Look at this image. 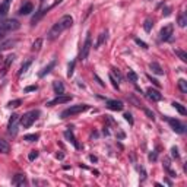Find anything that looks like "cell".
<instances>
[{
    "instance_id": "cell-22",
    "label": "cell",
    "mask_w": 187,
    "mask_h": 187,
    "mask_svg": "<svg viewBox=\"0 0 187 187\" xmlns=\"http://www.w3.org/2000/svg\"><path fill=\"white\" fill-rule=\"evenodd\" d=\"M107 35H108V32H107V31H105V32H103V34H100L98 41H97V44H95V48H100V47L107 41Z\"/></svg>"
},
{
    "instance_id": "cell-39",
    "label": "cell",
    "mask_w": 187,
    "mask_h": 187,
    "mask_svg": "<svg viewBox=\"0 0 187 187\" xmlns=\"http://www.w3.org/2000/svg\"><path fill=\"white\" fill-rule=\"evenodd\" d=\"M143 111H145V114H146L151 120H155V114H154V111H151V110H148V108H143Z\"/></svg>"
},
{
    "instance_id": "cell-26",
    "label": "cell",
    "mask_w": 187,
    "mask_h": 187,
    "mask_svg": "<svg viewBox=\"0 0 187 187\" xmlns=\"http://www.w3.org/2000/svg\"><path fill=\"white\" fill-rule=\"evenodd\" d=\"M174 53H175V56H178V59H180L181 61L187 63V53H186V51H183V50H178V48H175V50H174Z\"/></svg>"
},
{
    "instance_id": "cell-24",
    "label": "cell",
    "mask_w": 187,
    "mask_h": 187,
    "mask_svg": "<svg viewBox=\"0 0 187 187\" xmlns=\"http://www.w3.org/2000/svg\"><path fill=\"white\" fill-rule=\"evenodd\" d=\"M171 105H172V107H174V108H175V110H177V111H178L181 116H186V114H187V110H186V108H184V105H181L180 103H175V101H174Z\"/></svg>"
},
{
    "instance_id": "cell-4",
    "label": "cell",
    "mask_w": 187,
    "mask_h": 187,
    "mask_svg": "<svg viewBox=\"0 0 187 187\" xmlns=\"http://www.w3.org/2000/svg\"><path fill=\"white\" fill-rule=\"evenodd\" d=\"M38 116H40V111H38V110L25 113V114L21 117V126H22L24 129H29V127L34 124V121L38 119Z\"/></svg>"
},
{
    "instance_id": "cell-48",
    "label": "cell",
    "mask_w": 187,
    "mask_h": 187,
    "mask_svg": "<svg viewBox=\"0 0 187 187\" xmlns=\"http://www.w3.org/2000/svg\"><path fill=\"white\" fill-rule=\"evenodd\" d=\"M89 159H91L92 162H97V161H98V158H97V156H93V155H91V156H89Z\"/></svg>"
},
{
    "instance_id": "cell-9",
    "label": "cell",
    "mask_w": 187,
    "mask_h": 187,
    "mask_svg": "<svg viewBox=\"0 0 187 187\" xmlns=\"http://www.w3.org/2000/svg\"><path fill=\"white\" fill-rule=\"evenodd\" d=\"M69 101H72V95H63V93H61V95H57L54 100L48 101L47 103V107H54L57 104H66Z\"/></svg>"
},
{
    "instance_id": "cell-28",
    "label": "cell",
    "mask_w": 187,
    "mask_h": 187,
    "mask_svg": "<svg viewBox=\"0 0 187 187\" xmlns=\"http://www.w3.org/2000/svg\"><path fill=\"white\" fill-rule=\"evenodd\" d=\"M152 28H154V21L152 19H145V22H143V29L146 31V32H151L152 31Z\"/></svg>"
},
{
    "instance_id": "cell-43",
    "label": "cell",
    "mask_w": 187,
    "mask_h": 187,
    "mask_svg": "<svg viewBox=\"0 0 187 187\" xmlns=\"http://www.w3.org/2000/svg\"><path fill=\"white\" fill-rule=\"evenodd\" d=\"M38 89V86L37 85H32V86H27L25 88V92H31V91H37Z\"/></svg>"
},
{
    "instance_id": "cell-16",
    "label": "cell",
    "mask_w": 187,
    "mask_h": 187,
    "mask_svg": "<svg viewBox=\"0 0 187 187\" xmlns=\"http://www.w3.org/2000/svg\"><path fill=\"white\" fill-rule=\"evenodd\" d=\"M54 66H56V60H53L51 63H48V64H47V66H45V67L38 73V76H40V77H44L45 75H48V73L51 72V69H54Z\"/></svg>"
},
{
    "instance_id": "cell-11",
    "label": "cell",
    "mask_w": 187,
    "mask_h": 187,
    "mask_svg": "<svg viewBox=\"0 0 187 187\" xmlns=\"http://www.w3.org/2000/svg\"><path fill=\"white\" fill-rule=\"evenodd\" d=\"M146 93H148V98L152 100V101H161L162 100V93L154 88H148L146 89Z\"/></svg>"
},
{
    "instance_id": "cell-27",
    "label": "cell",
    "mask_w": 187,
    "mask_h": 187,
    "mask_svg": "<svg viewBox=\"0 0 187 187\" xmlns=\"http://www.w3.org/2000/svg\"><path fill=\"white\" fill-rule=\"evenodd\" d=\"M177 24H178V27H180V28H184V27L187 25V16H186V13H180Z\"/></svg>"
},
{
    "instance_id": "cell-21",
    "label": "cell",
    "mask_w": 187,
    "mask_h": 187,
    "mask_svg": "<svg viewBox=\"0 0 187 187\" xmlns=\"http://www.w3.org/2000/svg\"><path fill=\"white\" fill-rule=\"evenodd\" d=\"M10 152V145L3 140V139H0V154H9Z\"/></svg>"
},
{
    "instance_id": "cell-13",
    "label": "cell",
    "mask_w": 187,
    "mask_h": 187,
    "mask_svg": "<svg viewBox=\"0 0 187 187\" xmlns=\"http://www.w3.org/2000/svg\"><path fill=\"white\" fill-rule=\"evenodd\" d=\"M32 10H34V5L29 3V2H27V3L22 5V8L19 9V15H29Z\"/></svg>"
},
{
    "instance_id": "cell-45",
    "label": "cell",
    "mask_w": 187,
    "mask_h": 187,
    "mask_svg": "<svg viewBox=\"0 0 187 187\" xmlns=\"http://www.w3.org/2000/svg\"><path fill=\"white\" fill-rule=\"evenodd\" d=\"M111 70H113L111 73H113V75H116V76L119 77V80H120V79H121V75H120V72H119L117 69H111Z\"/></svg>"
},
{
    "instance_id": "cell-17",
    "label": "cell",
    "mask_w": 187,
    "mask_h": 187,
    "mask_svg": "<svg viewBox=\"0 0 187 187\" xmlns=\"http://www.w3.org/2000/svg\"><path fill=\"white\" fill-rule=\"evenodd\" d=\"M64 137H66L69 142H72V145H73L76 149H79V143L76 142V139H75V136H73L72 130H66V132H64Z\"/></svg>"
},
{
    "instance_id": "cell-14",
    "label": "cell",
    "mask_w": 187,
    "mask_h": 187,
    "mask_svg": "<svg viewBox=\"0 0 187 187\" xmlns=\"http://www.w3.org/2000/svg\"><path fill=\"white\" fill-rule=\"evenodd\" d=\"M10 2H12V0H3V3L0 5V16H6V15H8Z\"/></svg>"
},
{
    "instance_id": "cell-1",
    "label": "cell",
    "mask_w": 187,
    "mask_h": 187,
    "mask_svg": "<svg viewBox=\"0 0 187 187\" xmlns=\"http://www.w3.org/2000/svg\"><path fill=\"white\" fill-rule=\"evenodd\" d=\"M72 25H73V18H72L70 15H64L59 22H56V24L51 27V29H50L48 34H47V38H48L50 41H54L56 38L60 37V34H61L63 31L69 29Z\"/></svg>"
},
{
    "instance_id": "cell-8",
    "label": "cell",
    "mask_w": 187,
    "mask_h": 187,
    "mask_svg": "<svg viewBox=\"0 0 187 187\" xmlns=\"http://www.w3.org/2000/svg\"><path fill=\"white\" fill-rule=\"evenodd\" d=\"M172 31H174V25H172V24L165 25V27L159 31V40H161V41H171Z\"/></svg>"
},
{
    "instance_id": "cell-33",
    "label": "cell",
    "mask_w": 187,
    "mask_h": 187,
    "mask_svg": "<svg viewBox=\"0 0 187 187\" xmlns=\"http://www.w3.org/2000/svg\"><path fill=\"white\" fill-rule=\"evenodd\" d=\"M38 137H40L38 135H25V136H24V139H25L27 142H37Z\"/></svg>"
},
{
    "instance_id": "cell-29",
    "label": "cell",
    "mask_w": 187,
    "mask_h": 187,
    "mask_svg": "<svg viewBox=\"0 0 187 187\" xmlns=\"http://www.w3.org/2000/svg\"><path fill=\"white\" fill-rule=\"evenodd\" d=\"M127 77H129V80H130V82H133V83H136V82H137V79H139L137 73H136V72H133V70H130V69H129V72H127Z\"/></svg>"
},
{
    "instance_id": "cell-6",
    "label": "cell",
    "mask_w": 187,
    "mask_h": 187,
    "mask_svg": "<svg viewBox=\"0 0 187 187\" xmlns=\"http://www.w3.org/2000/svg\"><path fill=\"white\" fill-rule=\"evenodd\" d=\"M19 121H21V116H18V114H12V116H10L9 124H8V133H9L10 136H16Z\"/></svg>"
},
{
    "instance_id": "cell-7",
    "label": "cell",
    "mask_w": 187,
    "mask_h": 187,
    "mask_svg": "<svg viewBox=\"0 0 187 187\" xmlns=\"http://www.w3.org/2000/svg\"><path fill=\"white\" fill-rule=\"evenodd\" d=\"M164 119L170 123L171 129H172L175 133H178V135L186 133V124H183L180 120H177V119H171V117H164Z\"/></svg>"
},
{
    "instance_id": "cell-31",
    "label": "cell",
    "mask_w": 187,
    "mask_h": 187,
    "mask_svg": "<svg viewBox=\"0 0 187 187\" xmlns=\"http://www.w3.org/2000/svg\"><path fill=\"white\" fill-rule=\"evenodd\" d=\"M178 86H180V89H181L183 93L187 92V82H186V79H180L178 80Z\"/></svg>"
},
{
    "instance_id": "cell-50",
    "label": "cell",
    "mask_w": 187,
    "mask_h": 187,
    "mask_svg": "<svg viewBox=\"0 0 187 187\" xmlns=\"http://www.w3.org/2000/svg\"><path fill=\"white\" fill-rule=\"evenodd\" d=\"M40 2H44V0H40Z\"/></svg>"
},
{
    "instance_id": "cell-42",
    "label": "cell",
    "mask_w": 187,
    "mask_h": 187,
    "mask_svg": "<svg viewBox=\"0 0 187 187\" xmlns=\"http://www.w3.org/2000/svg\"><path fill=\"white\" fill-rule=\"evenodd\" d=\"M170 15H171V8H165V9L162 10V16L167 18V16H170Z\"/></svg>"
},
{
    "instance_id": "cell-5",
    "label": "cell",
    "mask_w": 187,
    "mask_h": 187,
    "mask_svg": "<svg viewBox=\"0 0 187 187\" xmlns=\"http://www.w3.org/2000/svg\"><path fill=\"white\" fill-rule=\"evenodd\" d=\"M91 47H92V40H91V32L86 34V40L82 45V50H80V54H79V60H86L88 56H89V51H91Z\"/></svg>"
},
{
    "instance_id": "cell-40",
    "label": "cell",
    "mask_w": 187,
    "mask_h": 187,
    "mask_svg": "<svg viewBox=\"0 0 187 187\" xmlns=\"http://www.w3.org/2000/svg\"><path fill=\"white\" fill-rule=\"evenodd\" d=\"M148 158H149V161H156V158H158V152H156V151H152V152L148 155Z\"/></svg>"
},
{
    "instance_id": "cell-19",
    "label": "cell",
    "mask_w": 187,
    "mask_h": 187,
    "mask_svg": "<svg viewBox=\"0 0 187 187\" xmlns=\"http://www.w3.org/2000/svg\"><path fill=\"white\" fill-rule=\"evenodd\" d=\"M13 60H15V54H10V56L6 57V60H5V67H3V72H2V76L8 72V69H9V66L13 63Z\"/></svg>"
},
{
    "instance_id": "cell-10",
    "label": "cell",
    "mask_w": 187,
    "mask_h": 187,
    "mask_svg": "<svg viewBox=\"0 0 187 187\" xmlns=\"http://www.w3.org/2000/svg\"><path fill=\"white\" fill-rule=\"evenodd\" d=\"M107 108L111 111H121L124 108V104L117 100H107Z\"/></svg>"
},
{
    "instance_id": "cell-49",
    "label": "cell",
    "mask_w": 187,
    "mask_h": 187,
    "mask_svg": "<svg viewBox=\"0 0 187 187\" xmlns=\"http://www.w3.org/2000/svg\"><path fill=\"white\" fill-rule=\"evenodd\" d=\"M165 183H167L168 186H171V184H172V183H171V180H168V178H165Z\"/></svg>"
},
{
    "instance_id": "cell-3",
    "label": "cell",
    "mask_w": 187,
    "mask_h": 187,
    "mask_svg": "<svg viewBox=\"0 0 187 187\" xmlns=\"http://www.w3.org/2000/svg\"><path fill=\"white\" fill-rule=\"evenodd\" d=\"M88 108H89V105H86V104H76V105H72V107L66 108V110L60 114V119H67V117H72V116L80 114V113L86 111Z\"/></svg>"
},
{
    "instance_id": "cell-34",
    "label": "cell",
    "mask_w": 187,
    "mask_h": 187,
    "mask_svg": "<svg viewBox=\"0 0 187 187\" xmlns=\"http://www.w3.org/2000/svg\"><path fill=\"white\" fill-rule=\"evenodd\" d=\"M108 77H110V82H111V85H113V88L114 89H119V82L116 80V77H114V75H108Z\"/></svg>"
},
{
    "instance_id": "cell-25",
    "label": "cell",
    "mask_w": 187,
    "mask_h": 187,
    "mask_svg": "<svg viewBox=\"0 0 187 187\" xmlns=\"http://www.w3.org/2000/svg\"><path fill=\"white\" fill-rule=\"evenodd\" d=\"M41 47H43V38H37V40L34 41V44H32L31 50L37 53V51H40V50H41Z\"/></svg>"
},
{
    "instance_id": "cell-46",
    "label": "cell",
    "mask_w": 187,
    "mask_h": 187,
    "mask_svg": "<svg viewBox=\"0 0 187 187\" xmlns=\"http://www.w3.org/2000/svg\"><path fill=\"white\" fill-rule=\"evenodd\" d=\"M56 158H57V159H63V158H64V154H63V152H59V154L56 155Z\"/></svg>"
},
{
    "instance_id": "cell-51",
    "label": "cell",
    "mask_w": 187,
    "mask_h": 187,
    "mask_svg": "<svg viewBox=\"0 0 187 187\" xmlns=\"http://www.w3.org/2000/svg\"><path fill=\"white\" fill-rule=\"evenodd\" d=\"M146 2H151V0H146Z\"/></svg>"
},
{
    "instance_id": "cell-35",
    "label": "cell",
    "mask_w": 187,
    "mask_h": 187,
    "mask_svg": "<svg viewBox=\"0 0 187 187\" xmlns=\"http://www.w3.org/2000/svg\"><path fill=\"white\" fill-rule=\"evenodd\" d=\"M171 156H172L174 159H178V158H180V154H178V148H177V146H172V148H171Z\"/></svg>"
},
{
    "instance_id": "cell-12",
    "label": "cell",
    "mask_w": 187,
    "mask_h": 187,
    "mask_svg": "<svg viewBox=\"0 0 187 187\" xmlns=\"http://www.w3.org/2000/svg\"><path fill=\"white\" fill-rule=\"evenodd\" d=\"M12 184H13V186H25V184H27V177H25V174H16V175L12 178Z\"/></svg>"
},
{
    "instance_id": "cell-37",
    "label": "cell",
    "mask_w": 187,
    "mask_h": 187,
    "mask_svg": "<svg viewBox=\"0 0 187 187\" xmlns=\"http://www.w3.org/2000/svg\"><path fill=\"white\" fill-rule=\"evenodd\" d=\"M37 158H38V151H31L29 155H28V159H29V161H34V159H37Z\"/></svg>"
},
{
    "instance_id": "cell-44",
    "label": "cell",
    "mask_w": 187,
    "mask_h": 187,
    "mask_svg": "<svg viewBox=\"0 0 187 187\" xmlns=\"http://www.w3.org/2000/svg\"><path fill=\"white\" fill-rule=\"evenodd\" d=\"M93 77H95V80H97V82H98V83H100L101 86H105V83H104V82L101 80V77H100V76H98L97 73H95V75H93Z\"/></svg>"
},
{
    "instance_id": "cell-32",
    "label": "cell",
    "mask_w": 187,
    "mask_h": 187,
    "mask_svg": "<svg viewBox=\"0 0 187 187\" xmlns=\"http://www.w3.org/2000/svg\"><path fill=\"white\" fill-rule=\"evenodd\" d=\"M75 61H70L69 63V67H67V77H72L73 76V72H75Z\"/></svg>"
},
{
    "instance_id": "cell-36",
    "label": "cell",
    "mask_w": 187,
    "mask_h": 187,
    "mask_svg": "<svg viewBox=\"0 0 187 187\" xmlns=\"http://www.w3.org/2000/svg\"><path fill=\"white\" fill-rule=\"evenodd\" d=\"M123 117H124V120H126V121H129V124H130V126H133V123H135V121H133V119H132V114H130V113H124V116H123Z\"/></svg>"
},
{
    "instance_id": "cell-30",
    "label": "cell",
    "mask_w": 187,
    "mask_h": 187,
    "mask_svg": "<svg viewBox=\"0 0 187 187\" xmlns=\"http://www.w3.org/2000/svg\"><path fill=\"white\" fill-rule=\"evenodd\" d=\"M21 104H22V100H13V101H9L8 103V107L9 108H18Z\"/></svg>"
},
{
    "instance_id": "cell-15",
    "label": "cell",
    "mask_w": 187,
    "mask_h": 187,
    "mask_svg": "<svg viewBox=\"0 0 187 187\" xmlns=\"http://www.w3.org/2000/svg\"><path fill=\"white\" fill-rule=\"evenodd\" d=\"M53 89H54V92L57 93V95H61V93H64V85H63L60 80H54V82H53Z\"/></svg>"
},
{
    "instance_id": "cell-38",
    "label": "cell",
    "mask_w": 187,
    "mask_h": 187,
    "mask_svg": "<svg viewBox=\"0 0 187 187\" xmlns=\"http://www.w3.org/2000/svg\"><path fill=\"white\" fill-rule=\"evenodd\" d=\"M135 43H136L137 45H140L142 48H148V44H146L145 41H142V40H139V38H135Z\"/></svg>"
},
{
    "instance_id": "cell-41",
    "label": "cell",
    "mask_w": 187,
    "mask_h": 187,
    "mask_svg": "<svg viewBox=\"0 0 187 187\" xmlns=\"http://www.w3.org/2000/svg\"><path fill=\"white\" fill-rule=\"evenodd\" d=\"M148 79H149V80H151V82H152V83H154V85H155L156 88H161V83H159V82H158L156 79H154V77H152L151 75H148Z\"/></svg>"
},
{
    "instance_id": "cell-18",
    "label": "cell",
    "mask_w": 187,
    "mask_h": 187,
    "mask_svg": "<svg viewBox=\"0 0 187 187\" xmlns=\"http://www.w3.org/2000/svg\"><path fill=\"white\" fill-rule=\"evenodd\" d=\"M149 69H151V70H152V73H155V75H164L162 67H161L156 61H152V63L149 64Z\"/></svg>"
},
{
    "instance_id": "cell-20",
    "label": "cell",
    "mask_w": 187,
    "mask_h": 187,
    "mask_svg": "<svg viewBox=\"0 0 187 187\" xmlns=\"http://www.w3.org/2000/svg\"><path fill=\"white\" fill-rule=\"evenodd\" d=\"M16 43H18V40H8V41H5L3 44H0V51H5V50L13 47Z\"/></svg>"
},
{
    "instance_id": "cell-2",
    "label": "cell",
    "mask_w": 187,
    "mask_h": 187,
    "mask_svg": "<svg viewBox=\"0 0 187 187\" xmlns=\"http://www.w3.org/2000/svg\"><path fill=\"white\" fill-rule=\"evenodd\" d=\"M19 28H21V24L16 19L3 21V22H0V37H5V34L12 32V31H18Z\"/></svg>"
},
{
    "instance_id": "cell-23",
    "label": "cell",
    "mask_w": 187,
    "mask_h": 187,
    "mask_svg": "<svg viewBox=\"0 0 187 187\" xmlns=\"http://www.w3.org/2000/svg\"><path fill=\"white\" fill-rule=\"evenodd\" d=\"M31 64H32V60H28V61H25V63H24V64L21 66V69H19V72H18V75H19V76H22L24 73H27Z\"/></svg>"
},
{
    "instance_id": "cell-47",
    "label": "cell",
    "mask_w": 187,
    "mask_h": 187,
    "mask_svg": "<svg viewBox=\"0 0 187 187\" xmlns=\"http://www.w3.org/2000/svg\"><path fill=\"white\" fill-rule=\"evenodd\" d=\"M32 183L34 184H47V181H38V180H34Z\"/></svg>"
}]
</instances>
